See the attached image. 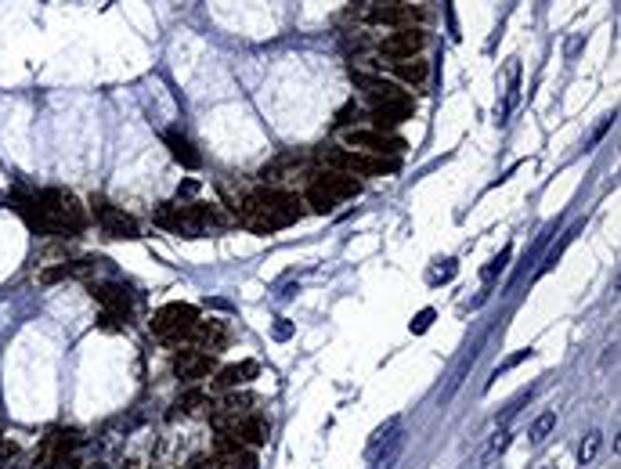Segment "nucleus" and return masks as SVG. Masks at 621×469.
I'll return each mask as SVG.
<instances>
[{
    "label": "nucleus",
    "instance_id": "5701e85b",
    "mask_svg": "<svg viewBox=\"0 0 621 469\" xmlns=\"http://www.w3.org/2000/svg\"><path fill=\"white\" fill-rule=\"evenodd\" d=\"M199 404H206V394H202V390H192V394H184V397L178 401V408H184V412H195Z\"/></svg>",
    "mask_w": 621,
    "mask_h": 469
},
{
    "label": "nucleus",
    "instance_id": "a878e982",
    "mask_svg": "<svg viewBox=\"0 0 621 469\" xmlns=\"http://www.w3.org/2000/svg\"><path fill=\"white\" fill-rule=\"evenodd\" d=\"M430 321H434V311H423L416 321H412V332H426V329H430Z\"/></svg>",
    "mask_w": 621,
    "mask_h": 469
},
{
    "label": "nucleus",
    "instance_id": "7ed1b4c3",
    "mask_svg": "<svg viewBox=\"0 0 621 469\" xmlns=\"http://www.w3.org/2000/svg\"><path fill=\"white\" fill-rule=\"evenodd\" d=\"M318 163H325V170H340L350 177H383V173L397 170L394 155H369L358 149H322L318 152Z\"/></svg>",
    "mask_w": 621,
    "mask_h": 469
},
{
    "label": "nucleus",
    "instance_id": "aec40b11",
    "mask_svg": "<svg viewBox=\"0 0 621 469\" xmlns=\"http://www.w3.org/2000/svg\"><path fill=\"white\" fill-rule=\"evenodd\" d=\"M553 426H556V412H542V415L531 423V441H535V444H546V437L553 433Z\"/></svg>",
    "mask_w": 621,
    "mask_h": 469
},
{
    "label": "nucleus",
    "instance_id": "393cba45",
    "mask_svg": "<svg viewBox=\"0 0 621 469\" xmlns=\"http://www.w3.org/2000/svg\"><path fill=\"white\" fill-rule=\"evenodd\" d=\"M350 123H358V105H354V102H350L347 108H340V116H336V126H343V131H347Z\"/></svg>",
    "mask_w": 621,
    "mask_h": 469
},
{
    "label": "nucleus",
    "instance_id": "b1692460",
    "mask_svg": "<svg viewBox=\"0 0 621 469\" xmlns=\"http://www.w3.org/2000/svg\"><path fill=\"white\" fill-rule=\"evenodd\" d=\"M11 459H19V444L8 441V437H0V466H8Z\"/></svg>",
    "mask_w": 621,
    "mask_h": 469
},
{
    "label": "nucleus",
    "instance_id": "ddd939ff",
    "mask_svg": "<svg viewBox=\"0 0 621 469\" xmlns=\"http://www.w3.org/2000/svg\"><path fill=\"white\" fill-rule=\"evenodd\" d=\"M220 466L224 469H257V455L246 448V444H238L231 433H220Z\"/></svg>",
    "mask_w": 621,
    "mask_h": 469
},
{
    "label": "nucleus",
    "instance_id": "4468645a",
    "mask_svg": "<svg viewBox=\"0 0 621 469\" xmlns=\"http://www.w3.org/2000/svg\"><path fill=\"white\" fill-rule=\"evenodd\" d=\"M408 116H412V98L387 102V105H372V126H376V131H394V126L405 123Z\"/></svg>",
    "mask_w": 621,
    "mask_h": 469
},
{
    "label": "nucleus",
    "instance_id": "bb28decb",
    "mask_svg": "<svg viewBox=\"0 0 621 469\" xmlns=\"http://www.w3.org/2000/svg\"><path fill=\"white\" fill-rule=\"evenodd\" d=\"M275 336L285 339V336H289V325H285V321H282V325H275Z\"/></svg>",
    "mask_w": 621,
    "mask_h": 469
},
{
    "label": "nucleus",
    "instance_id": "412c9836",
    "mask_svg": "<svg viewBox=\"0 0 621 469\" xmlns=\"http://www.w3.org/2000/svg\"><path fill=\"white\" fill-rule=\"evenodd\" d=\"M397 455H401V433H397L394 441L383 448V455H376V459H372V466H369V469H394Z\"/></svg>",
    "mask_w": 621,
    "mask_h": 469
},
{
    "label": "nucleus",
    "instance_id": "6e6552de",
    "mask_svg": "<svg viewBox=\"0 0 621 469\" xmlns=\"http://www.w3.org/2000/svg\"><path fill=\"white\" fill-rule=\"evenodd\" d=\"M90 296L105 307V311H102V325H105V329L126 325V318H131V293H126L123 285H116V282L90 285Z\"/></svg>",
    "mask_w": 621,
    "mask_h": 469
},
{
    "label": "nucleus",
    "instance_id": "2eb2a0df",
    "mask_svg": "<svg viewBox=\"0 0 621 469\" xmlns=\"http://www.w3.org/2000/svg\"><path fill=\"white\" fill-rule=\"evenodd\" d=\"M195 339L202 343V350H206V354L224 350V343H228V329H224V321H217V318L202 321V318H199V325H195Z\"/></svg>",
    "mask_w": 621,
    "mask_h": 469
},
{
    "label": "nucleus",
    "instance_id": "dca6fc26",
    "mask_svg": "<svg viewBox=\"0 0 621 469\" xmlns=\"http://www.w3.org/2000/svg\"><path fill=\"white\" fill-rule=\"evenodd\" d=\"M260 372V365L257 361H242V365H228V368H220L217 372V386L220 390H231V386H242V383H249L253 376H257Z\"/></svg>",
    "mask_w": 621,
    "mask_h": 469
},
{
    "label": "nucleus",
    "instance_id": "20e7f679",
    "mask_svg": "<svg viewBox=\"0 0 621 469\" xmlns=\"http://www.w3.org/2000/svg\"><path fill=\"white\" fill-rule=\"evenodd\" d=\"M358 191H361V184H358L350 173L322 170V173H311V181H307V202L318 209V213H329L336 202L354 199Z\"/></svg>",
    "mask_w": 621,
    "mask_h": 469
},
{
    "label": "nucleus",
    "instance_id": "cd10ccee",
    "mask_svg": "<svg viewBox=\"0 0 621 469\" xmlns=\"http://www.w3.org/2000/svg\"><path fill=\"white\" fill-rule=\"evenodd\" d=\"M94 469H105V466H94Z\"/></svg>",
    "mask_w": 621,
    "mask_h": 469
},
{
    "label": "nucleus",
    "instance_id": "1a4fd4ad",
    "mask_svg": "<svg viewBox=\"0 0 621 469\" xmlns=\"http://www.w3.org/2000/svg\"><path fill=\"white\" fill-rule=\"evenodd\" d=\"M426 47V33L419 26H405V29H394L383 40L376 44V58H416L423 55Z\"/></svg>",
    "mask_w": 621,
    "mask_h": 469
},
{
    "label": "nucleus",
    "instance_id": "f03ea898",
    "mask_svg": "<svg viewBox=\"0 0 621 469\" xmlns=\"http://www.w3.org/2000/svg\"><path fill=\"white\" fill-rule=\"evenodd\" d=\"M155 220L163 224V228L178 231L184 238H199L206 228H220V224H228V217H220L210 202H163L159 206Z\"/></svg>",
    "mask_w": 621,
    "mask_h": 469
},
{
    "label": "nucleus",
    "instance_id": "0eeeda50",
    "mask_svg": "<svg viewBox=\"0 0 621 469\" xmlns=\"http://www.w3.org/2000/svg\"><path fill=\"white\" fill-rule=\"evenodd\" d=\"M343 144L347 149H358V152H369V155H397L405 149L401 137H394L390 131H376V126H347Z\"/></svg>",
    "mask_w": 621,
    "mask_h": 469
},
{
    "label": "nucleus",
    "instance_id": "6ab92c4d",
    "mask_svg": "<svg viewBox=\"0 0 621 469\" xmlns=\"http://www.w3.org/2000/svg\"><path fill=\"white\" fill-rule=\"evenodd\" d=\"M506 448H509V430H495V433H491V441L481 448V455L473 459V466H477V469H488Z\"/></svg>",
    "mask_w": 621,
    "mask_h": 469
},
{
    "label": "nucleus",
    "instance_id": "423d86ee",
    "mask_svg": "<svg viewBox=\"0 0 621 469\" xmlns=\"http://www.w3.org/2000/svg\"><path fill=\"white\" fill-rule=\"evenodd\" d=\"M195 325H199V311L192 303H166L159 307L155 318H152V332L166 343H184V339L195 336Z\"/></svg>",
    "mask_w": 621,
    "mask_h": 469
},
{
    "label": "nucleus",
    "instance_id": "4be33fe9",
    "mask_svg": "<svg viewBox=\"0 0 621 469\" xmlns=\"http://www.w3.org/2000/svg\"><path fill=\"white\" fill-rule=\"evenodd\" d=\"M600 441H603V433H596V430H593V433H589L585 441H582V448H578V462H582V466H589V462L596 459V451H600Z\"/></svg>",
    "mask_w": 621,
    "mask_h": 469
},
{
    "label": "nucleus",
    "instance_id": "f3484780",
    "mask_svg": "<svg viewBox=\"0 0 621 469\" xmlns=\"http://www.w3.org/2000/svg\"><path fill=\"white\" fill-rule=\"evenodd\" d=\"M397 433H401V415H390L387 423H383V426H379V430H376V433L369 437V444H365V459L372 462V459L379 455V451H383V448H387V444L394 441Z\"/></svg>",
    "mask_w": 621,
    "mask_h": 469
},
{
    "label": "nucleus",
    "instance_id": "9b49d317",
    "mask_svg": "<svg viewBox=\"0 0 621 469\" xmlns=\"http://www.w3.org/2000/svg\"><path fill=\"white\" fill-rule=\"evenodd\" d=\"M376 66H379V73L387 69L394 76V84H408V87L426 84V61H423V55H416V58H376Z\"/></svg>",
    "mask_w": 621,
    "mask_h": 469
},
{
    "label": "nucleus",
    "instance_id": "39448f33",
    "mask_svg": "<svg viewBox=\"0 0 621 469\" xmlns=\"http://www.w3.org/2000/svg\"><path fill=\"white\" fill-rule=\"evenodd\" d=\"M350 15H358L369 26H390V29H405L423 19V11L408 0H361L358 8H350Z\"/></svg>",
    "mask_w": 621,
    "mask_h": 469
},
{
    "label": "nucleus",
    "instance_id": "f8f14e48",
    "mask_svg": "<svg viewBox=\"0 0 621 469\" xmlns=\"http://www.w3.org/2000/svg\"><path fill=\"white\" fill-rule=\"evenodd\" d=\"M213 365H217L213 354H206V350H178L173 354V372H178V379H184V383H195L202 376H210Z\"/></svg>",
    "mask_w": 621,
    "mask_h": 469
},
{
    "label": "nucleus",
    "instance_id": "9d476101",
    "mask_svg": "<svg viewBox=\"0 0 621 469\" xmlns=\"http://www.w3.org/2000/svg\"><path fill=\"white\" fill-rule=\"evenodd\" d=\"M90 209H94V220L102 224V231L108 238H137V220L131 213H123L120 206H113L108 199L94 195L90 199Z\"/></svg>",
    "mask_w": 621,
    "mask_h": 469
},
{
    "label": "nucleus",
    "instance_id": "a211bd4d",
    "mask_svg": "<svg viewBox=\"0 0 621 469\" xmlns=\"http://www.w3.org/2000/svg\"><path fill=\"white\" fill-rule=\"evenodd\" d=\"M163 141L170 144V152H173V159H181V163H184V166H192V170H195V166L202 163V155H199V152L192 149V141H188L184 134H178V131H166V134H163Z\"/></svg>",
    "mask_w": 621,
    "mask_h": 469
},
{
    "label": "nucleus",
    "instance_id": "f257e3e1",
    "mask_svg": "<svg viewBox=\"0 0 621 469\" xmlns=\"http://www.w3.org/2000/svg\"><path fill=\"white\" fill-rule=\"evenodd\" d=\"M235 209L242 213V224L249 231L267 235V231H278L285 224H296L304 217V199L285 188H260V191H249Z\"/></svg>",
    "mask_w": 621,
    "mask_h": 469
}]
</instances>
